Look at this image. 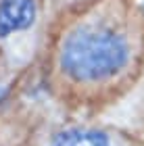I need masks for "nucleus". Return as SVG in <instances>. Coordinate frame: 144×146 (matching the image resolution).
Returning <instances> with one entry per match:
<instances>
[{"instance_id":"20e7f679","label":"nucleus","mask_w":144,"mask_h":146,"mask_svg":"<svg viewBox=\"0 0 144 146\" xmlns=\"http://www.w3.org/2000/svg\"><path fill=\"white\" fill-rule=\"evenodd\" d=\"M140 146H144V142H142V144H140Z\"/></svg>"},{"instance_id":"f257e3e1","label":"nucleus","mask_w":144,"mask_h":146,"mask_svg":"<svg viewBox=\"0 0 144 146\" xmlns=\"http://www.w3.org/2000/svg\"><path fill=\"white\" fill-rule=\"evenodd\" d=\"M38 75L65 117L100 119L144 79V11L127 0L77 9L46 44Z\"/></svg>"},{"instance_id":"7ed1b4c3","label":"nucleus","mask_w":144,"mask_h":146,"mask_svg":"<svg viewBox=\"0 0 144 146\" xmlns=\"http://www.w3.org/2000/svg\"><path fill=\"white\" fill-rule=\"evenodd\" d=\"M21 82L0 100V146H36L48 113L27 96Z\"/></svg>"},{"instance_id":"f03ea898","label":"nucleus","mask_w":144,"mask_h":146,"mask_svg":"<svg viewBox=\"0 0 144 146\" xmlns=\"http://www.w3.org/2000/svg\"><path fill=\"white\" fill-rule=\"evenodd\" d=\"M134 134L119 125H109L86 119L63 117L61 121L48 119L38 136L36 146H140Z\"/></svg>"}]
</instances>
